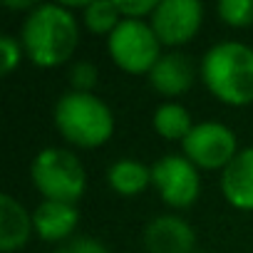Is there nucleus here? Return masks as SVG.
Segmentation results:
<instances>
[{
	"mask_svg": "<svg viewBox=\"0 0 253 253\" xmlns=\"http://www.w3.org/2000/svg\"><path fill=\"white\" fill-rule=\"evenodd\" d=\"M77 223H80L77 204L42 199L35 206V211H33V228L47 243H65V241H70L75 236Z\"/></svg>",
	"mask_w": 253,
	"mask_h": 253,
	"instance_id": "nucleus-10",
	"label": "nucleus"
},
{
	"mask_svg": "<svg viewBox=\"0 0 253 253\" xmlns=\"http://www.w3.org/2000/svg\"><path fill=\"white\" fill-rule=\"evenodd\" d=\"M99 80V70L92 60H77L70 67V84L75 92H92Z\"/></svg>",
	"mask_w": 253,
	"mask_h": 253,
	"instance_id": "nucleus-18",
	"label": "nucleus"
},
{
	"mask_svg": "<svg viewBox=\"0 0 253 253\" xmlns=\"http://www.w3.org/2000/svg\"><path fill=\"white\" fill-rule=\"evenodd\" d=\"M57 132L75 147H102L114 132V114L94 92H65L52 109Z\"/></svg>",
	"mask_w": 253,
	"mask_h": 253,
	"instance_id": "nucleus-3",
	"label": "nucleus"
},
{
	"mask_svg": "<svg viewBox=\"0 0 253 253\" xmlns=\"http://www.w3.org/2000/svg\"><path fill=\"white\" fill-rule=\"evenodd\" d=\"M107 50L114 65L122 70L139 75L157 65L162 57V42L149 25V20H134V18H122V23L107 35Z\"/></svg>",
	"mask_w": 253,
	"mask_h": 253,
	"instance_id": "nucleus-5",
	"label": "nucleus"
},
{
	"mask_svg": "<svg viewBox=\"0 0 253 253\" xmlns=\"http://www.w3.org/2000/svg\"><path fill=\"white\" fill-rule=\"evenodd\" d=\"M152 184L159 191V196L174 209L191 206L201 194L199 167L184 154L159 157L152 164Z\"/></svg>",
	"mask_w": 253,
	"mask_h": 253,
	"instance_id": "nucleus-7",
	"label": "nucleus"
},
{
	"mask_svg": "<svg viewBox=\"0 0 253 253\" xmlns=\"http://www.w3.org/2000/svg\"><path fill=\"white\" fill-rule=\"evenodd\" d=\"M107 184L112 186V191H117L122 196L142 194L152 184V167H147L132 157L117 159L107 169Z\"/></svg>",
	"mask_w": 253,
	"mask_h": 253,
	"instance_id": "nucleus-14",
	"label": "nucleus"
},
{
	"mask_svg": "<svg viewBox=\"0 0 253 253\" xmlns=\"http://www.w3.org/2000/svg\"><path fill=\"white\" fill-rule=\"evenodd\" d=\"M223 199L241 211H253V147H243L221 171Z\"/></svg>",
	"mask_w": 253,
	"mask_h": 253,
	"instance_id": "nucleus-12",
	"label": "nucleus"
},
{
	"mask_svg": "<svg viewBox=\"0 0 253 253\" xmlns=\"http://www.w3.org/2000/svg\"><path fill=\"white\" fill-rule=\"evenodd\" d=\"M201 20V0H159L149 25L154 28L162 45H184L199 33Z\"/></svg>",
	"mask_w": 253,
	"mask_h": 253,
	"instance_id": "nucleus-8",
	"label": "nucleus"
},
{
	"mask_svg": "<svg viewBox=\"0 0 253 253\" xmlns=\"http://www.w3.org/2000/svg\"><path fill=\"white\" fill-rule=\"evenodd\" d=\"M216 13L221 15L223 23L233 28L253 25V0H221L216 5Z\"/></svg>",
	"mask_w": 253,
	"mask_h": 253,
	"instance_id": "nucleus-17",
	"label": "nucleus"
},
{
	"mask_svg": "<svg viewBox=\"0 0 253 253\" xmlns=\"http://www.w3.org/2000/svg\"><path fill=\"white\" fill-rule=\"evenodd\" d=\"M82 20L92 33H107L109 35L122 23V13L117 8V0H94V3L84 5Z\"/></svg>",
	"mask_w": 253,
	"mask_h": 253,
	"instance_id": "nucleus-16",
	"label": "nucleus"
},
{
	"mask_svg": "<svg viewBox=\"0 0 253 253\" xmlns=\"http://www.w3.org/2000/svg\"><path fill=\"white\" fill-rule=\"evenodd\" d=\"M33 186L50 201L77 204L87 186V174L75 152L62 147H45L30 164Z\"/></svg>",
	"mask_w": 253,
	"mask_h": 253,
	"instance_id": "nucleus-4",
	"label": "nucleus"
},
{
	"mask_svg": "<svg viewBox=\"0 0 253 253\" xmlns=\"http://www.w3.org/2000/svg\"><path fill=\"white\" fill-rule=\"evenodd\" d=\"M33 231V213L13 194H0V251L13 253L23 248Z\"/></svg>",
	"mask_w": 253,
	"mask_h": 253,
	"instance_id": "nucleus-13",
	"label": "nucleus"
},
{
	"mask_svg": "<svg viewBox=\"0 0 253 253\" xmlns=\"http://www.w3.org/2000/svg\"><path fill=\"white\" fill-rule=\"evenodd\" d=\"M144 243L149 253H194L196 251V231L189 221L162 213L154 216L144 228Z\"/></svg>",
	"mask_w": 253,
	"mask_h": 253,
	"instance_id": "nucleus-9",
	"label": "nucleus"
},
{
	"mask_svg": "<svg viewBox=\"0 0 253 253\" xmlns=\"http://www.w3.org/2000/svg\"><path fill=\"white\" fill-rule=\"evenodd\" d=\"M194 253H206V251H194Z\"/></svg>",
	"mask_w": 253,
	"mask_h": 253,
	"instance_id": "nucleus-22",
	"label": "nucleus"
},
{
	"mask_svg": "<svg viewBox=\"0 0 253 253\" xmlns=\"http://www.w3.org/2000/svg\"><path fill=\"white\" fill-rule=\"evenodd\" d=\"M157 5L159 0H117L122 18H134V20H149Z\"/></svg>",
	"mask_w": 253,
	"mask_h": 253,
	"instance_id": "nucleus-21",
	"label": "nucleus"
},
{
	"mask_svg": "<svg viewBox=\"0 0 253 253\" xmlns=\"http://www.w3.org/2000/svg\"><path fill=\"white\" fill-rule=\"evenodd\" d=\"M55 253H109V248L92 236H72L70 241L60 243Z\"/></svg>",
	"mask_w": 253,
	"mask_h": 253,
	"instance_id": "nucleus-20",
	"label": "nucleus"
},
{
	"mask_svg": "<svg viewBox=\"0 0 253 253\" xmlns=\"http://www.w3.org/2000/svg\"><path fill=\"white\" fill-rule=\"evenodd\" d=\"M194 124L196 122L191 119L189 109L181 102H162L152 114L154 132L164 139H171V142H184L186 134L194 129Z\"/></svg>",
	"mask_w": 253,
	"mask_h": 253,
	"instance_id": "nucleus-15",
	"label": "nucleus"
},
{
	"mask_svg": "<svg viewBox=\"0 0 253 253\" xmlns=\"http://www.w3.org/2000/svg\"><path fill=\"white\" fill-rule=\"evenodd\" d=\"M206 89L226 104L243 107L253 102V47L238 40L211 45L199 65Z\"/></svg>",
	"mask_w": 253,
	"mask_h": 253,
	"instance_id": "nucleus-2",
	"label": "nucleus"
},
{
	"mask_svg": "<svg viewBox=\"0 0 253 253\" xmlns=\"http://www.w3.org/2000/svg\"><path fill=\"white\" fill-rule=\"evenodd\" d=\"M80 28L75 13L65 3L35 5L20 28V42L25 55L38 67H57L75 52Z\"/></svg>",
	"mask_w": 253,
	"mask_h": 253,
	"instance_id": "nucleus-1",
	"label": "nucleus"
},
{
	"mask_svg": "<svg viewBox=\"0 0 253 253\" xmlns=\"http://www.w3.org/2000/svg\"><path fill=\"white\" fill-rule=\"evenodd\" d=\"M181 149L184 157L191 159L199 169H221V171L241 152L236 132L216 119L196 122L194 129L181 142Z\"/></svg>",
	"mask_w": 253,
	"mask_h": 253,
	"instance_id": "nucleus-6",
	"label": "nucleus"
},
{
	"mask_svg": "<svg viewBox=\"0 0 253 253\" xmlns=\"http://www.w3.org/2000/svg\"><path fill=\"white\" fill-rule=\"evenodd\" d=\"M196 65L186 52H164L149 70V84L164 97H179L191 89Z\"/></svg>",
	"mask_w": 253,
	"mask_h": 253,
	"instance_id": "nucleus-11",
	"label": "nucleus"
},
{
	"mask_svg": "<svg viewBox=\"0 0 253 253\" xmlns=\"http://www.w3.org/2000/svg\"><path fill=\"white\" fill-rule=\"evenodd\" d=\"M23 52H25V50H23L20 38L0 35V72H3V75H10V72L20 65Z\"/></svg>",
	"mask_w": 253,
	"mask_h": 253,
	"instance_id": "nucleus-19",
	"label": "nucleus"
}]
</instances>
